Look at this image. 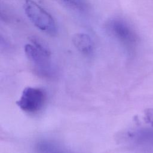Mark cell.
I'll return each instance as SVG.
<instances>
[{"instance_id": "cell-1", "label": "cell", "mask_w": 153, "mask_h": 153, "mask_svg": "<svg viewBox=\"0 0 153 153\" xmlns=\"http://www.w3.org/2000/svg\"><path fill=\"white\" fill-rule=\"evenodd\" d=\"M29 40L31 44L25 45V52L33 69L41 76L53 77L55 75V69L49 48L39 37L32 36Z\"/></svg>"}, {"instance_id": "cell-2", "label": "cell", "mask_w": 153, "mask_h": 153, "mask_svg": "<svg viewBox=\"0 0 153 153\" xmlns=\"http://www.w3.org/2000/svg\"><path fill=\"white\" fill-rule=\"evenodd\" d=\"M23 8L27 17L36 27L51 36L56 35V22L44 8L33 0H25Z\"/></svg>"}, {"instance_id": "cell-3", "label": "cell", "mask_w": 153, "mask_h": 153, "mask_svg": "<svg viewBox=\"0 0 153 153\" xmlns=\"http://www.w3.org/2000/svg\"><path fill=\"white\" fill-rule=\"evenodd\" d=\"M106 29L111 36L128 49L134 48L137 43L136 33L131 26L121 17H114L106 23Z\"/></svg>"}, {"instance_id": "cell-4", "label": "cell", "mask_w": 153, "mask_h": 153, "mask_svg": "<svg viewBox=\"0 0 153 153\" xmlns=\"http://www.w3.org/2000/svg\"><path fill=\"white\" fill-rule=\"evenodd\" d=\"M45 98V94L41 88L27 87L23 90L16 104L24 112L35 113L42 108Z\"/></svg>"}, {"instance_id": "cell-5", "label": "cell", "mask_w": 153, "mask_h": 153, "mask_svg": "<svg viewBox=\"0 0 153 153\" xmlns=\"http://www.w3.org/2000/svg\"><path fill=\"white\" fill-rule=\"evenodd\" d=\"M75 47L82 54L90 55L94 50V43L91 38L85 33H77L72 37Z\"/></svg>"}, {"instance_id": "cell-6", "label": "cell", "mask_w": 153, "mask_h": 153, "mask_svg": "<svg viewBox=\"0 0 153 153\" xmlns=\"http://www.w3.org/2000/svg\"><path fill=\"white\" fill-rule=\"evenodd\" d=\"M35 150L37 153H71L57 143L48 140L38 142Z\"/></svg>"}, {"instance_id": "cell-7", "label": "cell", "mask_w": 153, "mask_h": 153, "mask_svg": "<svg viewBox=\"0 0 153 153\" xmlns=\"http://www.w3.org/2000/svg\"><path fill=\"white\" fill-rule=\"evenodd\" d=\"M130 136L139 143H153V131H137L131 133Z\"/></svg>"}, {"instance_id": "cell-8", "label": "cell", "mask_w": 153, "mask_h": 153, "mask_svg": "<svg viewBox=\"0 0 153 153\" xmlns=\"http://www.w3.org/2000/svg\"><path fill=\"white\" fill-rule=\"evenodd\" d=\"M64 4L78 9H84L85 7V0H60Z\"/></svg>"}]
</instances>
